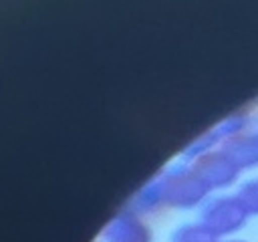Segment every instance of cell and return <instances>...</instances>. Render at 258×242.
Instances as JSON below:
<instances>
[{"label":"cell","mask_w":258,"mask_h":242,"mask_svg":"<svg viewBox=\"0 0 258 242\" xmlns=\"http://www.w3.org/2000/svg\"><path fill=\"white\" fill-rule=\"evenodd\" d=\"M250 127V117L244 113H236L224 121H220L218 125H214L212 129H208L204 135H200L196 141H191L185 149H183V157L187 159H198L200 155L212 151L214 147H222L230 137L246 131Z\"/></svg>","instance_id":"3957f363"},{"label":"cell","mask_w":258,"mask_h":242,"mask_svg":"<svg viewBox=\"0 0 258 242\" xmlns=\"http://www.w3.org/2000/svg\"><path fill=\"white\" fill-rule=\"evenodd\" d=\"M248 220V212L240 204V200L232 196H212L204 202L200 210V222H204L218 236H228L244 228Z\"/></svg>","instance_id":"7a4b0ae2"},{"label":"cell","mask_w":258,"mask_h":242,"mask_svg":"<svg viewBox=\"0 0 258 242\" xmlns=\"http://www.w3.org/2000/svg\"><path fill=\"white\" fill-rule=\"evenodd\" d=\"M234 196L240 200V204L244 206V210L248 212V216H258V177H248L244 179Z\"/></svg>","instance_id":"9c48e42d"},{"label":"cell","mask_w":258,"mask_h":242,"mask_svg":"<svg viewBox=\"0 0 258 242\" xmlns=\"http://www.w3.org/2000/svg\"><path fill=\"white\" fill-rule=\"evenodd\" d=\"M105 242H149L151 230L147 222H143L141 214L133 212L131 208L121 210L103 230Z\"/></svg>","instance_id":"5b68a950"},{"label":"cell","mask_w":258,"mask_h":242,"mask_svg":"<svg viewBox=\"0 0 258 242\" xmlns=\"http://www.w3.org/2000/svg\"><path fill=\"white\" fill-rule=\"evenodd\" d=\"M159 206H167V204H165V194H163V179L161 175H155L147 186H143L135 194L129 208L137 214H149V212H157Z\"/></svg>","instance_id":"52a82bcc"},{"label":"cell","mask_w":258,"mask_h":242,"mask_svg":"<svg viewBox=\"0 0 258 242\" xmlns=\"http://www.w3.org/2000/svg\"><path fill=\"white\" fill-rule=\"evenodd\" d=\"M191 163L202 173V177L208 182V186L212 190L232 186L242 171L222 149H212V151L200 155L198 159H194Z\"/></svg>","instance_id":"277c9868"},{"label":"cell","mask_w":258,"mask_h":242,"mask_svg":"<svg viewBox=\"0 0 258 242\" xmlns=\"http://www.w3.org/2000/svg\"><path fill=\"white\" fill-rule=\"evenodd\" d=\"M240 169H250L258 165V133L250 127L234 137H230L220 147Z\"/></svg>","instance_id":"8992f818"},{"label":"cell","mask_w":258,"mask_h":242,"mask_svg":"<svg viewBox=\"0 0 258 242\" xmlns=\"http://www.w3.org/2000/svg\"><path fill=\"white\" fill-rule=\"evenodd\" d=\"M250 129L258 133V113H256V115H254V117L250 119Z\"/></svg>","instance_id":"30bf717a"},{"label":"cell","mask_w":258,"mask_h":242,"mask_svg":"<svg viewBox=\"0 0 258 242\" xmlns=\"http://www.w3.org/2000/svg\"><path fill=\"white\" fill-rule=\"evenodd\" d=\"M220 236L212 232L204 222H187L171 230L169 242H220Z\"/></svg>","instance_id":"ba28073f"},{"label":"cell","mask_w":258,"mask_h":242,"mask_svg":"<svg viewBox=\"0 0 258 242\" xmlns=\"http://www.w3.org/2000/svg\"><path fill=\"white\" fill-rule=\"evenodd\" d=\"M222 242H248V240H236L234 238V240H222Z\"/></svg>","instance_id":"8fae6325"},{"label":"cell","mask_w":258,"mask_h":242,"mask_svg":"<svg viewBox=\"0 0 258 242\" xmlns=\"http://www.w3.org/2000/svg\"><path fill=\"white\" fill-rule=\"evenodd\" d=\"M159 175L163 179L165 204L173 208H183V210L194 208L200 202H204L206 196L212 192V188L194 167V163H185V161L173 163Z\"/></svg>","instance_id":"6da1fadb"}]
</instances>
